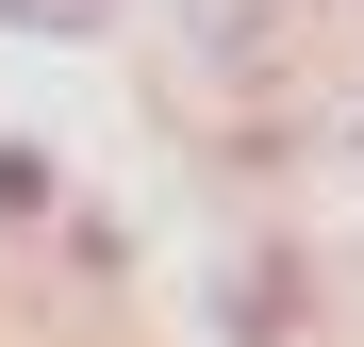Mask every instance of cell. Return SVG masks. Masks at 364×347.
<instances>
[{"label":"cell","instance_id":"obj_1","mask_svg":"<svg viewBox=\"0 0 364 347\" xmlns=\"http://www.w3.org/2000/svg\"><path fill=\"white\" fill-rule=\"evenodd\" d=\"M0 17H100V0H0Z\"/></svg>","mask_w":364,"mask_h":347}]
</instances>
